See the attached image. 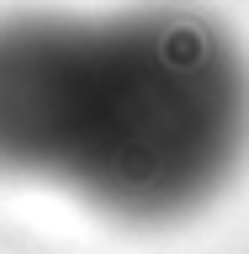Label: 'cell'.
<instances>
[{"mask_svg":"<svg viewBox=\"0 0 249 254\" xmlns=\"http://www.w3.org/2000/svg\"><path fill=\"white\" fill-rule=\"evenodd\" d=\"M234 148V101L180 64L53 16L0 21V175L111 212H165Z\"/></svg>","mask_w":249,"mask_h":254,"instance_id":"6da1fadb","label":"cell"}]
</instances>
